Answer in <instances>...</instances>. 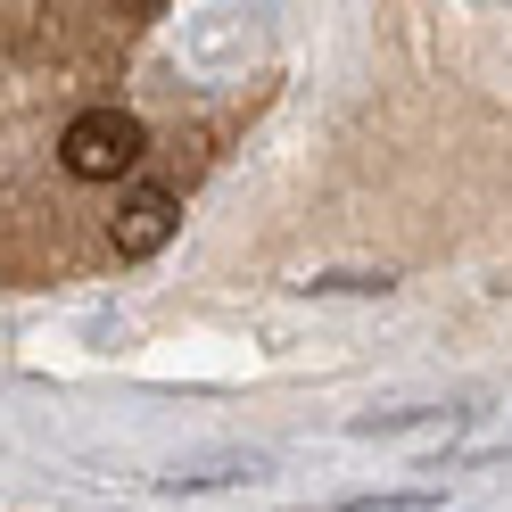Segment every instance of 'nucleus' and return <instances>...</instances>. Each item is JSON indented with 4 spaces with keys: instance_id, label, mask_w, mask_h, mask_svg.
I'll return each mask as SVG.
<instances>
[{
    "instance_id": "obj_1",
    "label": "nucleus",
    "mask_w": 512,
    "mask_h": 512,
    "mask_svg": "<svg viewBox=\"0 0 512 512\" xmlns=\"http://www.w3.org/2000/svg\"><path fill=\"white\" fill-rule=\"evenodd\" d=\"M141 149H149V133H141V116H124V108H83V116L67 124V141H58V157H67L75 182H116V174H133Z\"/></svg>"
},
{
    "instance_id": "obj_2",
    "label": "nucleus",
    "mask_w": 512,
    "mask_h": 512,
    "mask_svg": "<svg viewBox=\"0 0 512 512\" xmlns=\"http://www.w3.org/2000/svg\"><path fill=\"white\" fill-rule=\"evenodd\" d=\"M174 223H182V199L166 182H141L133 199H124V215H116V256H157L174 240Z\"/></svg>"
}]
</instances>
